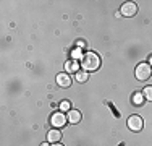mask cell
Returning <instances> with one entry per match:
<instances>
[{"instance_id":"cell-10","label":"cell","mask_w":152,"mask_h":146,"mask_svg":"<svg viewBox=\"0 0 152 146\" xmlns=\"http://www.w3.org/2000/svg\"><path fill=\"white\" fill-rule=\"evenodd\" d=\"M76 81H79V83L88 81V72H84V70H78V72H76Z\"/></svg>"},{"instance_id":"cell-15","label":"cell","mask_w":152,"mask_h":146,"mask_svg":"<svg viewBox=\"0 0 152 146\" xmlns=\"http://www.w3.org/2000/svg\"><path fill=\"white\" fill-rule=\"evenodd\" d=\"M41 146H49V143H42Z\"/></svg>"},{"instance_id":"cell-2","label":"cell","mask_w":152,"mask_h":146,"mask_svg":"<svg viewBox=\"0 0 152 146\" xmlns=\"http://www.w3.org/2000/svg\"><path fill=\"white\" fill-rule=\"evenodd\" d=\"M134 75L139 81H147L152 76V67L149 63H139L134 70Z\"/></svg>"},{"instance_id":"cell-16","label":"cell","mask_w":152,"mask_h":146,"mask_svg":"<svg viewBox=\"0 0 152 146\" xmlns=\"http://www.w3.org/2000/svg\"><path fill=\"white\" fill-rule=\"evenodd\" d=\"M149 62H151V63H149V65H151V67H152V55H151V60H149Z\"/></svg>"},{"instance_id":"cell-3","label":"cell","mask_w":152,"mask_h":146,"mask_svg":"<svg viewBox=\"0 0 152 146\" xmlns=\"http://www.w3.org/2000/svg\"><path fill=\"white\" fill-rule=\"evenodd\" d=\"M136 13H137V5L134 2H126V3H123L121 8H120V15H123L126 18L134 16Z\"/></svg>"},{"instance_id":"cell-14","label":"cell","mask_w":152,"mask_h":146,"mask_svg":"<svg viewBox=\"0 0 152 146\" xmlns=\"http://www.w3.org/2000/svg\"><path fill=\"white\" fill-rule=\"evenodd\" d=\"M52 146H63V145H60V143H53Z\"/></svg>"},{"instance_id":"cell-9","label":"cell","mask_w":152,"mask_h":146,"mask_svg":"<svg viewBox=\"0 0 152 146\" xmlns=\"http://www.w3.org/2000/svg\"><path fill=\"white\" fill-rule=\"evenodd\" d=\"M144 99H146V97H144V94L142 93H134V94H133V104H134V105H141V104H142V102H144Z\"/></svg>"},{"instance_id":"cell-5","label":"cell","mask_w":152,"mask_h":146,"mask_svg":"<svg viewBox=\"0 0 152 146\" xmlns=\"http://www.w3.org/2000/svg\"><path fill=\"white\" fill-rule=\"evenodd\" d=\"M66 122H68V119L63 115V112H53L52 117H50V123H52L55 128H60V127H63Z\"/></svg>"},{"instance_id":"cell-4","label":"cell","mask_w":152,"mask_h":146,"mask_svg":"<svg viewBox=\"0 0 152 146\" xmlns=\"http://www.w3.org/2000/svg\"><path fill=\"white\" fill-rule=\"evenodd\" d=\"M142 125H144V122H142V119H141L139 115H131L128 119V128L131 130V131L142 130Z\"/></svg>"},{"instance_id":"cell-13","label":"cell","mask_w":152,"mask_h":146,"mask_svg":"<svg viewBox=\"0 0 152 146\" xmlns=\"http://www.w3.org/2000/svg\"><path fill=\"white\" fill-rule=\"evenodd\" d=\"M60 109H61V112H63V111H68V112H70V102H68V101H63V102L60 104Z\"/></svg>"},{"instance_id":"cell-7","label":"cell","mask_w":152,"mask_h":146,"mask_svg":"<svg viewBox=\"0 0 152 146\" xmlns=\"http://www.w3.org/2000/svg\"><path fill=\"white\" fill-rule=\"evenodd\" d=\"M61 138V133L58 130H50L49 133H47V140L50 141V143H58Z\"/></svg>"},{"instance_id":"cell-1","label":"cell","mask_w":152,"mask_h":146,"mask_svg":"<svg viewBox=\"0 0 152 146\" xmlns=\"http://www.w3.org/2000/svg\"><path fill=\"white\" fill-rule=\"evenodd\" d=\"M81 65L84 72H96L100 67V57L96 52H86L81 57Z\"/></svg>"},{"instance_id":"cell-12","label":"cell","mask_w":152,"mask_h":146,"mask_svg":"<svg viewBox=\"0 0 152 146\" xmlns=\"http://www.w3.org/2000/svg\"><path fill=\"white\" fill-rule=\"evenodd\" d=\"M142 94H144V97H146L147 101H152V86H146V88H144Z\"/></svg>"},{"instance_id":"cell-6","label":"cell","mask_w":152,"mask_h":146,"mask_svg":"<svg viewBox=\"0 0 152 146\" xmlns=\"http://www.w3.org/2000/svg\"><path fill=\"white\" fill-rule=\"evenodd\" d=\"M57 85L61 86V88H70L71 86V78L66 73H58V75H57Z\"/></svg>"},{"instance_id":"cell-8","label":"cell","mask_w":152,"mask_h":146,"mask_svg":"<svg viewBox=\"0 0 152 146\" xmlns=\"http://www.w3.org/2000/svg\"><path fill=\"white\" fill-rule=\"evenodd\" d=\"M68 122L79 123V122H81V112H79V111H70V112H68Z\"/></svg>"},{"instance_id":"cell-11","label":"cell","mask_w":152,"mask_h":146,"mask_svg":"<svg viewBox=\"0 0 152 146\" xmlns=\"http://www.w3.org/2000/svg\"><path fill=\"white\" fill-rule=\"evenodd\" d=\"M65 68H66V72H78V63H76V60H73V62H66Z\"/></svg>"}]
</instances>
